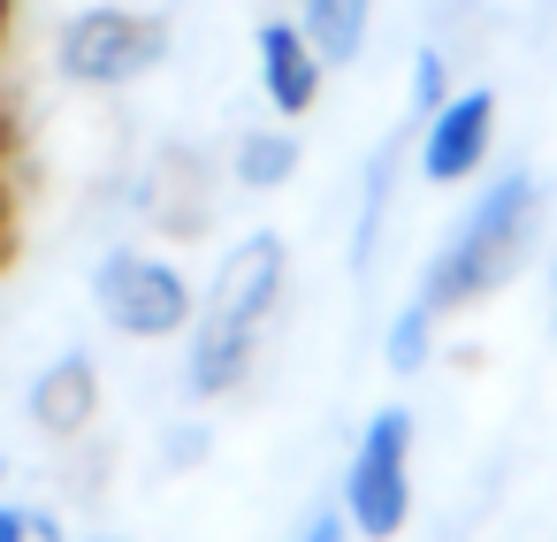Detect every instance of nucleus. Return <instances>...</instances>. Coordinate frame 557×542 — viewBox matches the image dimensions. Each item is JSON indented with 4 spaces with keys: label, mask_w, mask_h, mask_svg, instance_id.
Wrapping results in <instances>:
<instances>
[{
    "label": "nucleus",
    "mask_w": 557,
    "mask_h": 542,
    "mask_svg": "<svg viewBox=\"0 0 557 542\" xmlns=\"http://www.w3.org/2000/svg\"><path fill=\"white\" fill-rule=\"evenodd\" d=\"M283 275H290V245L275 230H252L222 252L214 291H207L199 329H191V367H184L191 397H230L252 374V344H260L275 298H283Z\"/></svg>",
    "instance_id": "obj_1"
},
{
    "label": "nucleus",
    "mask_w": 557,
    "mask_h": 542,
    "mask_svg": "<svg viewBox=\"0 0 557 542\" xmlns=\"http://www.w3.org/2000/svg\"><path fill=\"white\" fill-rule=\"evenodd\" d=\"M534 214H542V176H527V169L496 176V184L458 214V230L435 245V260H428V275H420L412 298H420L435 321H450L458 306L504 291V283L519 275L527 245H534Z\"/></svg>",
    "instance_id": "obj_2"
},
{
    "label": "nucleus",
    "mask_w": 557,
    "mask_h": 542,
    "mask_svg": "<svg viewBox=\"0 0 557 542\" xmlns=\"http://www.w3.org/2000/svg\"><path fill=\"white\" fill-rule=\"evenodd\" d=\"M344 519L359 542L405 534V519H412V412L405 405H382L367 420L351 473H344Z\"/></svg>",
    "instance_id": "obj_3"
},
{
    "label": "nucleus",
    "mask_w": 557,
    "mask_h": 542,
    "mask_svg": "<svg viewBox=\"0 0 557 542\" xmlns=\"http://www.w3.org/2000/svg\"><path fill=\"white\" fill-rule=\"evenodd\" d=\"M54 62H62L70 85L115 93V85H138L146 70L169 62V24L161 16H138V9H85V16L62 24Z\"/></svg>",
    "instance_id": "obj_4"
},
{
    "label": "nucleus",
    "mask_w": 557,
    "mask_h": 542,
    "mask_svg": "<svg viewBox=\"0 0 557 542\" xmlns=\"http://www.w3.org/2000/svg\"><path fill=\"white\" fill-rule=\"evenodd\" d=\"M92 306L123 329V336H176V329H191V283L169 268V260H153V252H108L100 268H92Z\"/></svg>",
    "instance_id": "obj_5"
},
{
    "label": "nucleus",
    "mask_w": 557,
    "mask_h": 542,
    "mask_svg": "<svg viewBox=\"0 0 557 542\" xmlns=\"http://www.w3.org/2000/svg\"><path fill=\"white\" fill-rule=\"evenodd\" d=\"M488 146H496V93L488 85H466V93H450L420 123V176L450 192V184H466L488 161Z\"/></svg>",
    "instance_id": "obj_6"
},
{
    "label": "nucleus",
    "mask_w": 557,
    "mask_h": 542,
    "mask_svg": "<svg viewBox=\"0 0 557 542\" xmlns=\"http://www.w3.org/2000/svg\"><path fill=\"white\" fill-rule=\"evenodd\" d=\"M260 93H268V108L283 115V123H298V115H313V100H321V77H329V62L306 47V32L298 24H283V16H268L260 24Z\"/></svg>",
    "instance_id": "obj_7"
},
{
    "label": "nucleus",
    "mask_w": 557,
    "mask_h": 542,
    "mask_svg": "<svg viewBox=\"0 0 557 542\" xmlns=\"http://www.w3.org/2000/svg\"><path fill=\"white\" fill-rule=\"evenodd\" d=\"M92 412H100V367H92L85 352H62V359L32 382V420H39L47 435H85Z\"/></svg>",
    "instance_id": "obj_8"
},
{
    "label": "nucleus",
    "mask_w": 557,
    "mask_h": 542,
    "mask_svg": "<svg viewBox=\"0 0 557 542\" xmlns=\"http://www.w3.org/2000/svg\"><path fill=\"white\" fill-rule=\"evenodd\" d=\"M290 24L306 32V47H313L329 70H344V62H359V47H367L374 0H298V16H290Z\"/></svg>",
    "instance_id": "obj_9"
},
{
    "label": "nucleus",
    "mask_w": 557,
    "mask_h": 542,
    "mask_svg": "<svg viewBox=\"0 0 557 542\" xmlns=\"http://www.w3.org/2000/svg\"><path fill=\"white\" fill-rule=\"evenodd\" d=\"M435 329H443V321H435L420 298H405V306L389 313V329H382V367H389V374H420V367L435 359Z\"/></svg>",
    "instance_id": "obj_10"
},
{
    "label": "nucleus",
    "mask_w": 557,
    "mask_h": 542,
    "mask_svg": "<svg viewBox=\"0 0 557 542\" xmlns=\"http://www.w3.org/2000/svg\"><path fill=\"white\" fill-rule=\"evenodd\" d=\"M290 169H298V138H290V131H252V138H237V184H245V192L290 184Z\"/></svg>",
    "instance_id": "obj_11"
},
{
    "label": "nucleus",
    "mask_w": 557,
    "mask_h": 542,
    "mask_svg": "<svg viewBox=\"0 0 557 542\" xmlns=\"http://www.w3.org/2000/svg\"><path fill=\"white\" fill-rule=\"evenodd\" d=\"M389 184H397V146H382V153H374V169H367V192H359V230H351V268H367V260H374V245H382V207H389Z\"/></svg>",
    "instance_id": "obj_12"
},
{
    "label": "nucleus",
    "mask_w": 557,
    "mask_h": 542,
    "mask_svg": "<svg viewBox=\"0 0 557 542\" xmlns=\"http://www.w3.org/2000/svg\"><path fill=\"white\" fill-rule=\"evenodd\" d=\"M443 100H450V62H443V47H420L412 54V123H428Z\"/></svg>",
    "instance_id": "obj_13"
},
{
    "label": "nucleus",
    "mask_w": 557,
    "mask_h": 542,
    "mask_svg": "<svg viewBox=\"0 0 557 542\" xmlns=\"http://www.w3.org/2000/svg\"><path fill=\"white\" fill-rule=\"evenodd\" d=\"M298 542H351V519H336V512H313Z\"/></svg>",
    "instance_id": "obj_14"
},
{
    "label": "nucleus",
    "mask_w": 557,
    "mask_h": 542,
    "mask_svg": "<svg viewBox=\"0 0 557 542\" xmlns=\"http://www.w3.org/2000/svg\"><path fill=\"white\" fill-rule=\"evenodd\" d=\"M9 252H16V207H9V184H0V268H9Z\"/></svg>",
    "instance_id": "obj_15"
},
{
    "label": "nucleus",
    "mask_w": 557,
    "mask_h": 542,
    "mask_svg": "<svg viewBox=\"0 0 557 542\" xmlns=\"http://www.w3.org/2000/svg\"><path fill=\"white\" fill-rule=\"evenodd\" d=\"M24 542H62V527L47 512H24Z\"/></svg>",
    "instance_id": "obj_16"
},
{
    "label": "nucleus",
    "mask_w": 557,
    "mask_h": 542,
    "mask_svg": "<svg viewBox=\"0 0 557 542\" xmlns=\"http://www.w3.org/2000/svg\"><path fill=\"white\" fill-rule=\"evenodd\" d=\"M0 542H24V512L16 504H0Z\"/></svg>",
    "instance_id": "obj_17"
},
{
    "label": "nucleus",
    "mask_w": 557,
    "mask_h": 542,
    "mask_svg": "<svg viewBox=\"0 0 557 542\" xmlns=\"http://www.w3.org/2000/svg\"><path fill=\"white\" fill-rule=\"evenodd\" d=\"M9 16H16V0H0V39H9Z\"/></svg>",
    "instance_id": "obj_18"
},
{
    "label": "nucleus",
    "mask_w": 557,
    "mask_h": 542,
    "mask_svg": "<svg viewBox=\"0 0 557 542\" xmlns=\"http://www.w3.org/2000/svg\"><path fill=\"white\" fill-rule=\"evenodd\" d=\"M0 481H9V458H0Z\"/></svg>",
    "instance_id": "obj_19"
},
{
    "label": "nucleus",
    "mask_w": 557,
    "mask_h": 542,
    "mask_svg": "<svg viewBox=\"0 0 557 542\" xmlns=\"http://www.w3.org/2000/svg\"><path fill=\"white\" fill-rule=\"evenodd\" d=\"M549 321H557V306H549Z\"/></svg>",
    "instance_id": "obj_20"
}]
</instances>
